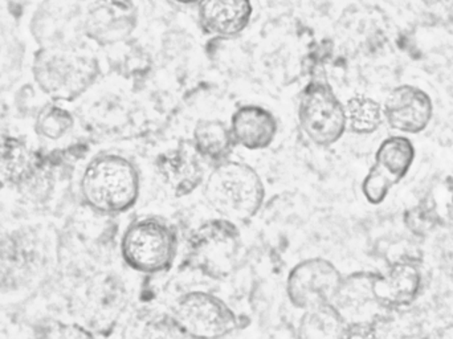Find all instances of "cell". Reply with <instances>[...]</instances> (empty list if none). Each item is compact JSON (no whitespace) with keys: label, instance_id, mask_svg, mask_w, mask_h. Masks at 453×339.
I'll return each mask as SVG.
<instances>
[{"label":"cell","instance_id":"1","mask_svg":"<svg viewBox=\"0 0 453 339\" xmlns=\"http://www.w3.org/2000/svg\"><path fill=\"white\" fill-rule=\"evenodd\" d=\"M31 74L50 101L72 103L95 84L100 65L95 55L76 45H42L32 56Z\"/></svg>","mask_w":453,"mask_h":339},{"label":"cell","instance_id":"2","mask_svg":"<svg viewBox=\"0 0 453 339\" xmlns=\"http://www.w3.org/2000/svg\"><path fill=\"white\" fill-rule=\"evenodd\" d=\"M80 191L85 204L95 212L121 215L140 199L141 173L134 162L121 154H98L82 171Z\"/></svg>","mask_w":453,"mask_h":339},{"label":"cell","instance_id":"3","mask_svg":"<svg viewBox=\"0 0 453 339\" xmlns=\"http://www.w3.org/2000/svg\"><path fill=\"white\" fill-rule=\"evenodd\" d=\"M203 196L220 218L245 223L263 208L265 186L250 165L226 159L204 179Z\"/></svg>","mask_w":453,"mask_h":339},{"label":"cell","instance_id":"4","mask_svg":"<svg viewBox=\"0 0 453 339\" xmlns=\"http://www.w3.org/2000/svg\"><path fill=\"white\" fill-rule=\"evenodd\" d=\"M178 235L174 227L159 216L135 219L121 237V256L133 271L159 274L170 271L178 255Z\"/></svg>","mask_w":453,"mask_h":339},{"label":"cell","instance_id":"5","mask_svg":"<svg viewBox=\"0 0 453 339\" xmlns=\"http://www.w3.org/2000/svg\"><path fill=\"white\" fill-rule=\"evenodd\" d=\"M242 250V236L234 221L219 218L202 223L188 239V263L211 279H226Z\"/></svg>","mask_w":453,"mask_h":339},{"label":"cell","instance_id":"6","mask_svg":"<svg viewBox=\"0 0 453 339\" xmlns=\"http://www.w3.org/2000/svg\"><path fill=\"white\" fill-rule=\"evenodd\" d=\"M298 124L311 143L329 148L345 135V105L325 79H314L303 88L298 101Z\"/></svg>","mask_w":453,"mask_h":339},{"label":"cell","instance_id":"7","mask_svg":"<svg viewBox=\"0 0 453 339\" xmlns=\"http://www.w3.org/2000/svg\"><path fill=\"white\" fill-rule=\"evenodd\" d=\"M173 319L186 337L225 338L239 329V317L218 296L191 290L175 301Z\"/></svg>","mask_w":453,"mask_h":339},{"label":"cell","instance_id":"8","mask_svg":"<svg viewBox=\"0 0 453 339\" xmlns=\"http://www.w3.org/2000/svg\"><path fill=\"white\" fill-rule=\"evenodd\" d=\"M343 276L340 269L322 258L300 261L290 269L287 277V297L300 311L333 304Z\"/></svg>","mask_w":453,"mask_h":339},{"label":"cell","instance_id":"9","mask_svg":"<svg viewBox=\"0 0 453 339\" xmlns=\"http://www.w3.org/2000/svg\"><path fill=\"white\" fill-rule=\"evenodd\" d=\"M415 159L414 143L403 135L386 138L377 153L375 162L362 181V192L370 204H380L391 189L409 173Z\"/></svg>","mask_w":453,"mask_h":339},{"label":"cell","instance_id":"10","mask_svg":"<svg viewBox=\"0 0 453 339\" xmlns=\"http://www.w3.org/2000/svg\"><path fill=\"white\" fill-rule=\"evenodd\" d=\"M140 10L134 0H90L82 12V31L101 45L127 39L138 26Z\"/></svg>","mask_w":453,"mask_h":339},{"label":"cell","instance_id":"11","mask_svg":"<svg viewBox=\"0 0 453 339\" xmlns=\"http://www.w3.org/2000/svg\"><path fill=\"white\" fill-rule=\"evenodd\" d=\"M383 116L391 129L419 135L434 117V103L427 92L414 85H399L383 104Z\"/></svg>","mask_w":453,"mask_h":339},{"label":"cell","instance_id":"12","mask_svg":"<svg viewBox=\"0 0 453 339\" xmlns=\"http://www.w3.org/2000/svg\"><path fill=\"white\" fill-rule=\"evenodd\" d=\"M156 169L175 197L188 196L203 186L206 179L203 159L196 153L191 141H182L177 148L159 154Z\"/></svg>","mask_w":453,"mask_h":339},{"label":"cell","instance_id":"13","mask_svg":"<svg viewBox=\"0 0 453 339\" xmlns=\"http://www.w3.org/2000/svg\"><path fill=\"white\" fill-rule=\"evenodd\" d=\"M196 7L203 34L218 39H234L250 27L253 18L252 0H199Z\"/></svg>","mask_w":453,"mask_h":339},{"label":"cell","instance_id":"14","mask_svg":"<svg viewBox=\"0 0 453 339\" xmlns=\"http://www.w3.org/2000/svg\"><path fill=\"white\" fill-rule=\"evenodd\" d=\"M374 274L357 272L343 277L333 305L340 312L346 325H377L374 309H383L374 295Z\"/></svg>","mask_w":453,"mask_h":339},{"label":"cell","instance_id":"15","mask_svg":"<svg viewBox=\"0 0 453 339\" xmlns=\"http://www.w3.org/2000/svg\"><path fill=\"white\" fill-rule=\"evenodd\" d=\"M232 135L236 146L245 150H265L276 140L279 122L268 109L260 105H242L231 117Z\"/></svg>","mask_w":453,"mask_h":339},{"label":"cell","instance_id":"16","mask_svg":"<svg viewBox=\"0 0 453 339\" xmlns=\"http://www.w3.org/2000/svg\"><path fill=\"white\" fill-rule=\"evenodd\" d=\"M422 274L412 261L394 263L385 274H374V295L383 309L410 305L419 295Z\"/></svg>","mask_w":453,"mask_h":339},{"label":"cell","instance_id":"17","mask_svg":"<svg viewBox=\"0 0 453 339\" xmlns=\"http://www.w3.org/2000/svg\"><path fill=\"white\" fill-rule=\"evenodd\" d=\"M36 271V252L18 232H0V290L19 289Z\"/></svg>","mask_w":453,"mask_h":339},{"label":"cell","instance_id":"18","mask_svg":"<svg viewBox=\"0 0 453 339\" xmlns=\"http://www.w3.org/2000/svg\"><path fill=\"white\" fill-rule=\"evenodd\" d=\"M36 170V154L23 140L10 133L0 135V187L28 183Z\"/></svg>","mask_w":453,"mask_h":339},{"label":"cell","instance_id":"19","mask_svg":"<svg viewBox=\"0 0 453 339\" xmlns=\"http://www.w3.org/2000/svg\"><path fill=\"white\" fill-rule=\"evenodd\" d=\"M191 143L203 161L214 165L229 159L236 148L231 127L219 119H199L194 127Z\"/></svg>","mask_w":453,"mask_h":339},{"label":"cell","instance_id":"20","mask_svg":"<svg viewBox=\"0 0 453 339\" xmlns=\"http://www.w3.org/2000/svg\"><path fill=\"white\" fill-rule=\"evenodd\" d=\"M345 320L333 304L303 311L298 321L297 335L303 339L346 338Z\"/></svg>","mask_w":453,"mask_h":339},{"label":"cell","instance_id":"21","mask_svg":"<svg viewBox=\"0 0 453 339\" xmlns=\"http://www.w3.org/2000/svg\"><path fill=\"white\" fill-rule=\"evenodd\" d=\"M346 127L358 135H372L383 124V105L369 96L357 95L345 104Z\"/></svg>","mask_w":453,"mask_h":339},{"label":"cell","instance_id":"22","mask_svg":"<svg viewBox=\"0 0 453 339\" xmlns=\"http://www.w3.org/2000/svg\"><path fill=\"white\" fill-rule=\"evenodd\" d=\"M73 114L56 101L45 104L35 119V133L47 141H58L73 130Z\"/></svg>","mask_w":453,"mask_h":339},{"label":"cell","instance_id":"23","mask_svg":"<svg viewBox=\"0 0 453 339\" xmlns=\"http://www.w3.org/2000/svg\"><path fill=\"white\" fill-rule=\"evenodd\" d=\"M42 330L48 333H42V337L55 338H89L93 337L92 333L88 332L85 327L79 325L61 324V322L52 321L47 327H42Z\"/></svg>","mask_w":453,"mask_h":339},{"label":"cell","instance_id":"24","mask_svg":"<svg viewBox=\"0 0 453 339\" xmlns=\"http://www.w3.org/2000/svg\"><path fill=\"white\" fill-rule=\"evenodd\" d=\"M11 125L10 106L5 101L0 100V135H8Z\"/></svg>","mask_w":453,"mask_h":339},{"label":"cell","instance_id":"25","mask_svg":"<svg viewBox=\"0 0 453 339\" xmlns=\"http://www.w3.org/2000/svg\"><path fill=\"white\" fill-rule=\"evenodd\" d=\"M170 2L177 3L180 5H196L199 0H170Z\"/></svg>","mask_w":453,"mask_h":339},{"label":"cell","instance_id":"26","mask_svg":"<svg viewBox=\"0 0 453 339\" xmlns=\"http://www.w3.org/2000/svg\"><path fill=\"white\" fill-rule=\"evenodd\" d=\"M76 2L81 3V4H87V3H89L90 0H76Z\"/></svg>","mask_w":453,"mask_h":339}]
</instances>
